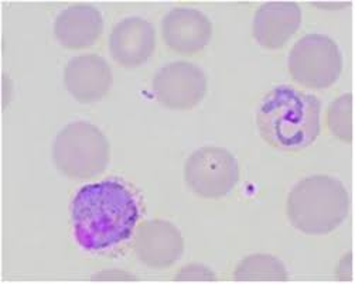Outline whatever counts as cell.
Instances as JSON below:
<instances>
[{
    "label": "cell",
    "mask_w": 355,
    "mask_h": 284,
    "mask_svg": "<svg viewBox=\"0 0 355 284\" xmlns=\"http://www.w3.org/2000/svg\"><path fill=\"white\" fill-rule=\"evenodd\" d=\"M139 220V198L119 179L81 187L71 204L74 238L87 252H103L122 245L133 235Z\"/></svg>",
    "instance_id": "cell-1"
},
{
    "label": "cell",
    "mask_w": 355,
    "mask_h": 284,
    "mask_svg": "<svg viewBox=\"0 0 355 284\" xmlns=\"http://www.w3.org/2000/svg\"><path fill=\"white\" fill-rule=\"evenodd\" d=\"M320 112L322 102L315 95L280 85L262 99L257 126L269 146L296 153L311 146L320 134Z\"/></svg>",
    "instance_id": "cell-2"
},
{
    "label": "cell",
    "mask_w": 355,
    "mask_h": 284,
    "mask_svg": "<svg viewBox=\"0 0 355 284\" xmlns=\"http://www.w3.org/2000/svg\"><path fill=\"white\" fill-rule=\"evenodd\" d=\"M349 195L344 184L329 175L300 180L289 193L286 212L292 225L307 235H327L348 215Z\"/></svg>",
    "instance_id": "cell-3"
},
{
    "label": "cell",
    "mask_w": 355,
    "mask_h": 284,
    "mask_svg": "<svg viewBox=\"0 0 355 284\" xmlns=\"http://www.w3.org/2000/svg\"><path fill=\"white\" fill-rule=\"evenodd\" d=\"M111 148L106 136L92 123L67 125L53 143V161L71 180H91L110 164Z\"/></svg>",
    "instance_id": "cell-4"
},
{
    "label": "cell",
    "mask_w": 355,
    "mask_h": 284,
    "mask_svg": "<svg viewBox=\"0 0 355 284\" xmlns=\"http://www.w3.org/2000/svg\"><path fill=\"white\" fill-rule=\"evenodd\" d=\"M289 73L295 82L311 89L331 87L343 73L337 43L324 34H307L291 50Z\"/></svg>",
    "instance_id": "cell-5"
},
{
    "label": "cell",
    "mask_w": 355,
    "mask_h": 284,
    "mask_svg": "<svg viewBox=\"0 0 355 284\" xmlns=\"http://www.w3.org/2000/svg\"><path fill=\"white\" fill-rule=\"evenodd\" d=\"M184 177L194 194L207 199H218L228 195L238 184L239 166L227 149L201 148L187 159Z\"/></svg>",
    "instance_id": "cell-6"
},
{
    "label": "cell",
    "mask_w": 355,
    "mask_h": 284,
    "mask_svg": "<svg viewBox=\"0 0 355 284\" xmlns=\"http://www.w3.org/2000/svg\"><path fill=\"white\" fill-rule=\"evenodd\" d=\"M156 99L168 109L189 111L207 94V76L197 65L177 61L160 68L153 78Z\"/></svg>",
    "instance_id": "cell-7"
},
{
    "label": "cell",
    "mask_w": 355,
    "mask_h": 284,
    "mask_svg": "<svg viewBox=\"0 0 355 284\" xmlns=\"http://www.w3.org/2000/svg\"><path fill=\"white\" fill-rule=\"evenodd\" d=\"M137 259L152 267L166 269L179 260L184 252V239L173 224L153 220L141 224L133 239Z\"/></svg>",
    "instance_id": "cell-8"
},
{
    "label": "cell",
    "mask_w": 355,
    "mask_h": 284,
    "mask_svg": "<svg viewBox=\"0 0 355 284\" xmlns=\"http://www.w3.org/2000/svg\"><path fill=\"white\" fill-rule=\"evenodd\" d=\"M162 33L170 50L193 55L204 50L211 42L212 24L204 13L196 9L177 8L164 16Z\"/></svg>",
    "instance_id": "cell-9"
},
{
    "label": "cell",
    "mask_w": 355,
    "mask_h": 284,
    "mask_svg": "<svg viewBox=\"0 0 355 284\" xmlns=\"http://www.w3.org/2000/svg\"><path fill=\"white\" fill-rule=\"evenodd\" d=\"M64 85L81 103L98 102L111 89V66L95 54L74 57L64 68Z\"/></svg>",
    "instance_id": "cell-10"
},
{
    "label": "cell",
    "mask_w": 355,
    "mask_h": 284,
    "mask_svg": "<svg viewBox=\"0 0 355 284\" xmlns=\"http://www.w3.org/2000/svg\"><path fill=\"white\" fill-rule=\"evenodd\" d=\"M156 47L155 27L145 19L128 17L119 21L110 35V51L115 62L125 68L145 64Z\"/></svg>",
    "instance_id": "cell-11"
},
{
    "label": "cell",
    "mask_w": 355,
    "mask_h": 284,
    "mask_svg": "<svg viewBox=\"0 0 355 284\" xmlns=\"http://www.w3.org/2000/svg\"><path fill=\"white\" fill-rule=\"evenodd\" d=\"M302 23L300 6L295 2H269L254 17L252 33L259 46L279 50L297 33Z\"/></svg>",
    "instance_id": "cell-12"
},
{
    "label": "cell",
    "mask_w": 355,
    "mask_h": 284,
    "mask_svg": "<svg viewBox=\"0 0 355 284\" xmlns=\"http://www.w3.org/2000/svg\"><path fill=\"white\" fill-rule=\"evenodd\" d=\"M103 30L101 12L91 5H74L62 10L54 21V35L69 50L94 46Z\"/></svg>",
    "instance_id": "cell-13"
},
{
    "label": "cell",
    "mask_w": 355,
    "mask_h": 284,
    "mask_svg": "<svg viewBox=\"0 0 355 284\" xmlns=\"http://www.w3.org/2000/svg\"><path fill=\"white\" fill-rule=\"evenodd\" d=\"M234 277L239 281H286L289 274L275 256L252 255L238 263Z\"/></svg>",
    "instance_id": "cell-14"
},
{
    "label": "cell",
    "mask_w": 355,
    "mask_h": 284,
    "mask_svg": "<svg viewBox=\"0 0 355 284\" xmlns=\"http://www.w3.org/2000/svg\"><path fill=\"white\" fill-rule=\"evenodd\" d=\"M327 126L330 132L344 143L352 141V95L337 98L327 111Z\"/></svg>",
    "instance_id": "cell-15"
},
{
    "label": "cell",
    "mask_w": 355,
    "mask_h": 284,
    "mask_svg": "<svg viewBox=\"0 0 355 284\" xmlns=\"http://www.w3.org/2000/svg\"><path fill=\"white\" fill-rule=\"evenodd\" d=\"M175 281H216V273L202 265H189L174 277Z\"/></svg>",
    "instance_id": "cell-16"
}]
</instances>
